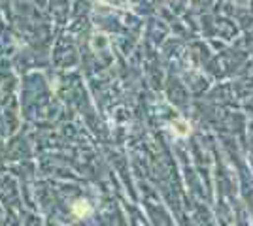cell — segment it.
Listing matches in <instances>:
<instances>
[{
    "instance_id": "obj_1",
    "label": "cell",
    "mask_w": 253,
    "mask_h": 226,
    "mask_svg": "<svg viewBox=\"0 0 253 226\" xmlns=\"http://www.w3.org/2000/svg\"><path fill=\"white\" fill-rule=\"evenodd\" d=\"M74 213L78 217L89 215V213H91V207H89V204H87L85 200H80V202H76V205H74Z\"/></svg>"
}]
</instances>
